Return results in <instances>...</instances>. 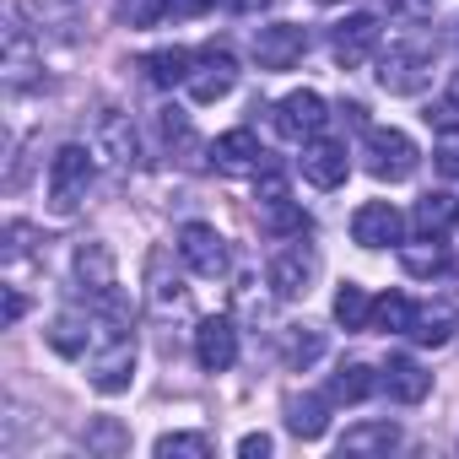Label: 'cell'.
<instances>
[{
  "mask_svg": "<svg viewBox=\"0 0 459 459\" xmlns=\"http://www.w3.org/2000/svg\"><path fill=\"white\" fill-rule=\"evenodd\" d=\"M28 238H33V227H28V221H6V260H22V255L33 249Z\"/></svg>",
  "mask_w": 459,
  "mask_h": 459,
  "instance_id": "obj_37",
  "label": "cell"
},
{
  "mask_svg": "<svg viewBox=\"0 0 459 459\" xmlns=\"http://www.w3.org/2000/svg\"><path fill=\"white\" fill-rule=\"evenodd\" d=\"M454 330H459V319H454L448 303H416V308H411V325H405V335H411L416 346H443Z\"/></svg>",
  "mask_w": 459,
  "mask_h": 459,
  "instance_id": "obj_23",
  "label": "cell"
},
{
  "mask_svg": "<svg viewBox=\"0 0 459 459\" xmlns=\"http://www.w3.org/2000/svg\"><path fill=\"white\" fill-rule=\"evenodd\" d=\"M92 152L125 178V173H135V157H141V141H135V125H130V114H119V108H103L98 114V135H92Z\"/></svg>",
  "mask_w": 459,
  "mask_h": 459,
  "instance_id": "obj_10",
  "label": "cell"
},
{
  "mask_svg": "<svg viewBox=\"0 0 459 459\" xmlns=\"http://www.w3.org/2000/svg\"><path fill=\"white\" fill-rule=\"evenodd\" d=\"M432 60H437V39H394L384 55H378V87L394 92V98H416L427 82H432Z\"/></svg>",
  "mask_w": 459,
  "mask_h": 459,
  "instance_id": "obj_3",
  "label": "cell"
},
{
  "mask_svg": "<svg viewBox=\"0 0 459 459\" xmlns=\"http://www.w3.org/2000/svg\"><path fill=\"white\" fill-rule=\"evenodd\" d=\"M189 65H195V55L178 49V44H173V49H152V55L141 60V71H146L157 87H184V82H189Z\"/></svg>",
  "mask_w": 459,
  "mask_h": 459,
  "instance_id": "obj_27",
  "label": "cell"
},
{
  "mask_svg": "<svg viewBox=\"0 0 459 459\" xmlns=\"http://www.w3.org/2000/svg\"><path fill=\"white\" fill-rule=\"evenodd\" d=\"M195 362L205 373H227V368L238 362V325L227 319V314L200 319V330H195Z\"/></svg>",
  "mask_w": 459,
  "mask_h": 459,
  "instance_id": "obj_16",
  "label": "cell"
},
{
  "mask_svg": "<svg viewBox=\"0 0 459 459\" xmlns=\"http://www.w3.org/2000/svg\"><path fill=\"white\" fill-rule=\"evenodd\" d=\"M346 173H351L346 141H325V135L303 141V178H308L314 189H341V184H346Z\"/></svg>",
  "mask_w": 459,
  "mask_h": 459,
  "instance_id": "obj_17",
  "label": "cell"
},
{
  "mask_svg": "<svg viewBox=\"0 0 459 459\" xmlns=\"http://www.w3.org/2000/svg\"><path fill=\"white\" fill-rule=\"evenodd\" d=\"M335 319H341L346 330H368V325H373V298H368L357 281H346V287L335 292Z\"/></svg>",
  "mask_w": 459,
  "mask_h": 459,
  "instance_id": "obj_29",
  "label": "cell"
},
{
  "mask_svg": "<svg viewBox=\"0 0 459 459\" xmlns=\"http://www.w3.org/2000/svg\"><path fill=\"white\" fill-rule=\"evenodd\" d=\"M351 238H357L362 249H394V244L405 238V216H400V205H389V200L357 205V216H351Z\"/></svg>",
  "mask_w": 459,
  "mask_h": 459,
  "instance_id": "obj_15",
  "label": "cell"
},
{
  "mask_svg": "<svg viewBox=\"0 0 459 459\" xmlns=\"http://www.w3.org/2000/svg\"><path fill=\"white\" fill-rule=\"evenodd\" d=\"M389 448H400V427L389 416L384 421H357L341 437V454H389Z\"/></svg>",
  "mask_w": 459,
  "mask_h": 459,
  "instance_id": "obj_25",
  "label": "cell"
},
{
  "mask_svg": "<svg viewBox=\"0 0 459 459\" xmlns=\"http://www.w3.org/2000/svg\"><path fill=\"white\" fill-rule=\"evenodd\" d=\"M378 389H389V400H400V405H421L427 389H432V373H427L416 357L394 351V357L378 368Z\"/></svg>",
  "mask_w": 459,
  "mask_h": 459,
  "instance_id": "obj_19",
  "label": "cell"
},
{
  "mask_svg": "<svg viewBox=\"0 0 459 459\" xmlns=\"http://www.w3.org/2000/svg\"><path fill=\"white\" fill-rule=\"evenodd\" d=\"M314 276H319V255H314L303 238H287V249H281V255L271 260V271H265V281H271V292H276L281 303L308 298Z\"/></svg>",
  "mask_w": 459,
  "mask_h": 459,
  "instance_id": "obj_7",
  "label": "cell"
},
{
  "mask_svg": "<svg viewBox=\"0 0 459 459\" xmlns=\"http://www.w3.org/2000/svg\"><path fill=\"white\" fill-rule=\"evenodd\" d=\"M373 389H378V373H373L368 362H341L335 378H330V400H335V405H357V400H368Z\"/></svg>",
  "mask_w": 459,
  "mask_h": 459,
  "instance_id": "obj_26",
  "label": "cell"
},
{
  "mask_svg": "<svg viewBox=\"0 0 459 459\" xmlns=\"http://www.w3.org/2000/svg\"><path fill=\"white\" fill-rule=\"evenodd\" d=\"M330 394H287V432L292 437H303V443H314V437H325V427H330Z\"/></svg>",
  "mask_w": 459,
  "mask_h": 459,
  "instance_id": "obj_22",
  "label": "cell"
},
{
  "mask_svg": "<svg viewBox=\"0 0 459 459\" xmlns=\"http://www.w3.org/2000/svg\"><path fill=\"white\" fill-rule=\"evenodd\" d=\"M437 168H443L448 178H459V141H448V146L437 152Z\"/></svg>",
  "mask_w": 459,
  "mask_h": 459,
  "instance_id": "obj_40",
  "label": "cell"
},
{
  "mask_svg": "<svg viewBox=\"0 0 459 459\" xmlns=\"http://www.w3.org/2000/svg\"><path fill=\"white\" fill-rule=\"evenodd\" d=\"M98 330H103V314L92 308V303H82V308H60L55 319H49V346L60 351V357H76V362H87L92 357V346H98Z\"/></svg>",
  "mask_w": 459,
  "mask_h": 459,
  "instance_id": "obj_8",
  "label": "cell"
},
{
  "mask_svg": "<svg viewBox=\"0 0 459 459\" xmlns=\"http://www.w3.org/2000/svg\"><path fill=\"white\" fill-rule=\"evenodd\" d=\"M87 448H98V454H125V448H130V432H125L119 421H108V416H103V421L87 432Z\"/></svg>",
  "mask_w": 459,
  "mask_h": 459,
  "instance_id": "obj_36",
  "label": "cell"
},
{
  "mask_svg": "<svg viewBox=\"0 0 459 459\" xmlns=\"http://www.w3.org/2000/svg\"><path fill=\"white\" fill-rule=\"evenodd\" d=\"M205 157H211V168L227 173V178H249V173H265V168H271V152L260 146L255 130H227V135H216V141L205 146Z\"/></svg>",
  "mask_w": 459,
  "mask_h": 459,
  "instance_id": "obj_6",
  "label": "cell"
},
{
  "mask_svg": "<svg viewBox=\"0 0 459 459\" xmlns=\"http://www.w3.org/2000/svg\"><path fill=\"white\" fill-rule=\"evenodd\" d=\"M76 287H82V298H87L98 314H108V319L130 325V303H125V292H119L114 249H108L103 238H87V244L76 249Z\"/></svg>",
  "mask_w": 459,
  "mask_h": 459,
  "instance_id": "obj_1",
  "label": "cell"
},
{
  "mask_svg": "<svg viewBox=\"0 0 459 459\" xmlns=\"http://www.w3.org/2000/svg\"><path fill=\"white\" fill-rule=\"evenodd\" d=\"M416 162H421V152H416V141L405 130H394V125H368L362 130V168L373 178L400 184V178L416 173Z\"/></svg>",
  "mask_w": 459,
  "mask_h": 459,
  "instance_id": "obj_4",
  "label": "cell"
},
{
  "mask_svg": "<svg viewBox=\"0 0 459 459\" xmlns=\"http://www.w3.org/2000/svg\"><path fill=\"white\" fill-rule=\"evenodd\" d=\"M400 265H405V276H459V260L448 255V244L443 238H416V244H400Z\"/></svg>",
  "mask_w": 459,
  "mask_h": 459,
  "instance_id": "obj_21",
  "label": "cell"
},
{
  "mask_svg": "<svg viewBox=\"0 0 459 459\" xmlns=\"http://www.w3.org/2000/svg\"><path fill=\"white\" fill-rule=\"evenodd\" d=\"M303 55H308V28H298V22L255 28V60H260L265 71H292Z\"/></svg>",
  "mask_w": 459,
  "mask_h": 459,
  "instance_id": "obj_14",
  "label": "cell"
},
{
  "mask_svg": "<svg viewBox=\"0 0 459 459\" xmlns=\"http://www.w3.org/2000/svg\"><path fill=\"white\" fill-rule=\"evenodd\" d=\"M271 448H276V443H271V432H249V437L238 443V454H244V459H265Z\"/></svg>",
  "mask_w": 459,
  "mask_h": 459,
  "instance_id": "obj_39",
  "label": "cell"
},
{
  "mask_svg": "<svg viewBox=\"0 0 459 459\" xmlns=\"http://www.w3.org/2000/svg\"><path fill=\"white\" fill-rule=\"evenodd\" d=\"M22 12L39 22L33 33H44V22H60V39H76V22H82V17H76L71 6H55V0H22Z\"/></svg>",
  "mask_w": 459,
  "mask_h": 459,
  "instance_id": "obj_33",
  "label": "cell"
},
{
  "mask_svg": "<svg viewBox=\"0 0 459 459\" xmlns=\"http://www.w3.org/2000/svg\"><path fill=\"white\" fill-rule=\"evenodd\" d=\"M411 221H416V233H427V238H443L448 227L459 221V200H454V195H443V189H432V195H421V200H416Z\"/></svg>",
  "mask_w": 459,
  "mask_h": 459,
  "instance_id": "obj_24",
  "label": "cell"
},
{
  "mask_svg": "<svg viewBox=\"0 0 459 459\" xmlns=\"http://www.w3.org/2000/svg\"><path fill=\"white\" fill-rule=\"evenodd\" d=\"M0 76H6V92H28L39 82V49H33V28L6 22V55H0Z\"/></svg>",
  "mask_w": 459,
  "mask_h": 459,
  "instance_id": "obj_18",
  "label": "cell"
},
{
  "mask_svg": "<svg viewBox=\"0 0 459 459\" xmlns=\"http://www.w3.org/2000/svg\"><path fill=\"white\" fill-rule=\"evenodd\" d=\"M325 125H330V108H325V98L308 92V87H298V92H287V98L276 103V130H281L287 141H314V135H325Z\"/></svg>",
  "mask_w": 459,
  "mask_h": 459,
  "instance_id": "obj_12",
  "label": "cell"
},
{
  "mask_svg": "<svg viewBox=\"0 0 459 459\" xmlns=\"http://www.w3.org/2000/svg\"><path fill=\"white\" fill-rule=\"evenodd\" d=\"M427 125H432V130H443V135H459V71L448 76L443 98L427 108Z\"/></svg>",
  "mask_w": 459,
  "mask_h": 459,
  "instance_id": "obj_34",
  "label": "cell"
},
{
  "mask_svg": "<svg viewBox=\"0 0 459 459\" xmlns=\"http://www.w3.org/2000/svg\"><path fill=\"white\" fill-rule=\"evenodd\" d=\"M22 308H28V303H22V292H17V287H6V325H17V319H22Z\"/></svg>",
  "mask_w": 459,
  "mask_h": 459,
  "instance_id": "obj_42",
  "label": "cell"
},
{
  "mask_svg": "<svg viewBox=\"0 0 459 459\" xmlns=\"http://www.w3.org/2000/svg\"><path fill=\"white\" fill-rule=\"evenodd\" d=\"M411 298L405 292H384L378 303H373V325L368 330H384V335H405V325H411Z\"/></svg>",
  "mask_w": 459,
  "mask_h": 459,
  "instance_id": "obj_30",
  "label": "cell"
},
{
  "mask_svg": "<svg viewBox=\"0 0 459 459\" xmlns=\"http://www.w3.org/2000/svg\"><path fill=\"white\" fill-rule=\"evenodd\" d=\"M205 6H211V0H168V12H173V17H200Z\"/></svg>",
  "mask_w": 459,
  "mask_h": 459,
  "instance_id": "obj_41",
  "label": "cell"
},
{
  "mask_svg": "<svg viewBox=\"0 0 459 459\" xmlns=\"http://www.w3.org/2000/svg\"><path fill=\"white\" fill-rule=\"evenodd\" d=\"M157 459H211V437L205 432H162L152 443Z\"/></svg>",
  "mask_w": 459,
  "mask_h": 459,
  "instance_id": "obj_31",
  "label": "cell"
},
{
  "mask_svg": "<svg viewBox=\"0 0 459 459\" xmlns=\"http://www.w3.org/2000/svg\"><path fill=\"white\" fill-rule=\"evenodd\" d=\"M114 12L125 28H157L168 17V0H114Z\"/></svg>",
  "mask_w": 459,
  "mask_h": 459,
  "instance_id": "obj_35",
  "label": "cell"
},
{
  "mask_svg": "<svg viewBox=\"0 0 459 459\" xmlns=\"http://www.w3.org/2000/svg\"><path fill=\"white\" fill-rule=\"evenodd\" d=\"M146 298H152V314H157V319H173V314L189 308V287H184L178 276H168V255H162V249H157L152 265H146Z\"/></svg>",
  "mask_w": 459,
  "mask_h": 459,
  "instance_id": "obj_20",
  "label": "cell"
},
{
  "mask_svg": "<svg viewBox=\"0 0 459 459\" xmlns=\"http://www.w3.org/2000/svg\"><path fill=\"white\" fill-rule=\"evenodd\" d=\"M325 6H335V0H325Z\"/></svg>",
  "mask_w": 459,
  "mask_h": 459,
  "instance_id": "obj_44",
  "label": "cell"
},
{
  "mask_svg": "<svg viewBox=\"0 0 459 459\" xmlns=\"http://www.w3.org/2000/svg\"><path fill=\"white\" fill-rule=\"evenodd\" d=\"M87 378H92L98 394H125L130 389V378H135V335H130V325H119V319L103 314L98 346L87 357Z\"/></svg>",
  "mask_w": 459,
  "mask_h": 459,
  "instance_id": "obj_2",
  "label": "cell"
},
{
  "mask_svg": "<svg viewBox=\"0 0 459 459\" xmlns=\"http://www.w3.org/2000/svg\"><path fill=\"white\" fill-rule=\"evenodd\" d=\"M233 12H255V6H265V0H227Z\"/></svg>",
  "mask_w": 459,
  "mask_h": 459,
  "instance_id": "obj_43",
  "label": "cell"
},
{
  "mask_svg": "<svg viewBox=\"0 0 459 459\" xmlns=\"http://www.w3.org/2000/svg\"><path fill=\"white\" fill-rule=\"evenodd\" d=\"M260 178V205H271V200H287V178L276 173V168H265V173H255Z\"/></svg>",
  "mask_w": 459,
  "mask_h": 459,
  "instance_id": "obj_38",
  "label": "cell"
},
{
  "mask_svg": "<svg viewBox=\"0 0 459 459\" xmlns=\"http://www.w3.org/2000/svg\"><path fill=\"white\" fill-rule=\"evenodd\" d=\"M378 44H384V22L373 17V12H357V17H346V22H335V33H330V49H335V60L351 71V65H362V60H373L378 55Z\"/></svg>",
  "mask_w": 459,
  "mask_h": 459,
  "instance_id": "obj_13",
  "label": "cell"
},
{
  "mask_svg": "<svg viewBox=\"0 0 459 459\" xmlns=\"http://www.w3.org/2000/svg\"><path fill=\"white\" fill-rule=\"evenodd\" d=\"M184 87H189V98H195V103H221L227 92L238 87V60L227 55V49H216V44H211V49H200V55H195V65H189V82H184Z\"/></svg>",
  "mask_w": 459,
  "mask_h": 459,
  "instance_id": "obj_9",
  "label": "cell"
},
{
  "mask_svg": "<svg viewBox=\"0 0 459 459\" xmlns=\"http://www.w3.org/2000/svg\"><path fill=\"white\" fill-rule=\"evenodd\" d=\"M319 357H325V335L308 330V325H292V330H287V362H292V368H308V362H319Z\"/></svg>",
  "mask_w": 459,
  "mask_h": 459,
  "instance_id": "obj_32",
  "label": "cell"
},
{
  "mask_svg": "<svg viewBox=\"0 0 459 459\" xmlns=\"http://www.w3.org/2000/svg\"><path fill=\"white\" fill-rule=\"evenodd\" d=\"M260 221H265V233H271V238H308V227H314L308 211H303L292 195H287V200H271Z\"/></svg>",
  "mask_w": 459,
  "mask_h": 459,
  "instance_id": "obj_28",
  "label": "cell"
},
{
  "mask_svg": "<svg viewBox=\"0 0 459 459\" xmlns=\"http://www.w3.org/2000/svg\"><path fill=\"white\" fill-rule=\"evenodd\" d=\"M92 168H98V152L82 146V141H71V146H60V152L49 157V205H55L60 216H71V211L87 200Z\"/></svg>",
  "mask_w": 459,
  "mask_h": 459,
  "instance_id": "obj_5",
  "label": "cell"
},
{
  "mask_svg": "<svg viewBox=\"0 0 459 459\" xmlns=\"http://www.w3.org/2000/svg\"><path fill=\"white\" fill-rule=\"evenodd\" d=\"M178 260L195 276L216 281V276H227V238L216 233V227H205V221H189V227H178Z\"/></svg>",
  "mask_w": 459,
  "mask_h": 459,
  "instance_id": "obj_11",
  "label": "cell"
}]
</instances>
